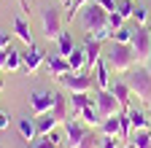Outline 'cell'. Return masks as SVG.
<instances>
[{
  "label": "cell",
  "mask_w": 151,
  "mask_h": 148,
  "mask_svg": "<svg viewBox=\"0 0 151 148\" xmlns=\"http://www.w3.org/2000/svg\"><path fill=\"white\" fill-rule=\"evenodd\" d=\"M105 57V62H108V67L113 70V73H127L129 67H135V51H132V46L129 43H113L111 41V49L103 54Z\"/></svg>",
  "instance_id": "6da1fadb"
},
{
  "label": "cell",
  "mask_w": 151,
  "mask_h": 148,
  "mask_svg": "<svg viewBox=\"0 0 151 148\" xmlns=\"http://www.w3.org/2000/svg\"><path fill=\"white\" fill-rule=\"evenodd\" d=\"M127 86L132 89V94H135L140 102H151V73L146 65H135L127 70Z\"/></svg>",
  "instance_id": "7a4b0ae2"
},
{
  "label": "cell",
  "mask_w": 151,
  "mask_h": 148,
  "mask_svg": "<svg viewBox=\"0 0 151 148\" xmlns=\"http://www.w3.org/2000/svg\"><path fill=\"white\" fill-rule=\"evenodd\" d=\"M78 22H81V27H84L86 35H94L97 30L108 27V11L100 8L97 3H86V6L78 11Z\"/></svg>",
  "instance_id": "3957f363"
},
{
  "label": "cell",
  "mask_w": 151,
  "mask_h": 148,
  "mask_svg": "<svg viewBox=\"0 0 151 148\" xmlns=\"http://www.w3.org/2000/svg\"><path fill=\"white\" fill-rule=\"evenodd\" d=\"M62 22H65V14L60 6H46L41 11V27H43V38L46 41H57L62 35Z\"/></svg>",
  "instance_id": "277c9868"
},
{
  "label": "cell",
  "mask_w": 151,
  "mask_h": 148,
  "mask_svg": "<svg viewBox=\"0 0 151 148\" xmlns=\"http://www.w3.org/2000/svg\"><path fill=\"white\" fill-rule=\"evenodd\" d=\"M57 81H60V86H65L70 94L73 92H86L89 94L92 89H97L94 86V76L89 70H76V73L70 70V73H65V76H57Z\"/></svg>",
  "instance_id": "5b68a950"
},
{
  "label": "cell",
  "mask_w": 151,
  "mask_h": 148,
  "mask_svg": "<svg viewBox=\"0 0 151 148\" xmlns=\"http://www.w3.org/2000/svg\"><path fill=\"white\" fill-rule=\"evenodd\" d=\"M94 108H97L100 119H108V116H116L122 110V102L113 97L111 89H94Z\"/></svg>",
  "instance_id": "8992f818"
},
{
  "label": "cell",
  "mask_w": 151,
  "mask_h": 148,
  "mask_svg": "<svg viewBox=\"0 0 151 148\" xmlns=\"http://www.w3.org/2000/svg\"><path fill=\"white\" fill-rule=\"evenodd\" d=\"M132 51H135V59H138V65L140 62H146L148 57H151V30L143 24V27H135V32H132Z\"/></svg>",
  "instance_id": "52a82bcc"
},
{
  "label": "cell",
  "mask_w": 151,
  "mask_h": 148,
  "mask_svg": "<svg viewBox=\"0 0 151 148\" xmlns=\"http://www.w3.org/2000/svg\"><path fill=\"white\" fill-rule=\"evenodd\" d=\"M62 127H65V148H76L89 135V127L84 121H78V119H68Z\"/></svg>",
  "instance_id": "ba28073f"
},
{
  "label": "cell",
  "mask_w": 151,
  "mask_h": 148,
  "mask_svg": "<svg viewBox=\"0 0 151 148\" xmlns=\"http://www.w3.org/2000/svg\"><path fill=\"white\" fill-rule=\"evenodd\" d=\"M57 100V92H32L30 94V113L32 116H43L54 108Z\"/></svg>",
  "instance_id": "9c48e42d"
},
{
  "label": "cell",
  "mask_w": 151,
  "mask_h": 148,
  "mask_svg": "<svg viewBox=\"0 0 151 148\" xmlns=\"http://www.w3.org/2000/svg\"><path fill=\"white\" fill-rule=\"evenodd\" d=\"M129 113V124H132V132H140V129H151V113L138 105H129L127 108Z\"/></svg>",
  "instance_id": "30bf717a"
},
{
  "label": "cell",
  "mask_w": 151,
  "mask_h": 148,
  "mask_svg": "<svg viewBox=\"0 0 151 148\" xmlns=\"http://www.w3.org/2000/svg\"><path fill=\"white\" fill-rule=\"evenodd\" d=\"M84 54H86V70L92 73L94 65H97V59L103 57V43L94 41L92 35H86V41H84Z\"/></svg>",
  "instance_id": "8fae6325"
},
{
  "label": "cell",
  "mask_w": 151,
  "mask_h": 148,
  "mask_svg": "<svg viewBox=\"0 0 151 148\" xmlns=\"http://www.w3.org/2000/svg\"><path fill=\"white\" fill-rule=\"evenodd\" d=\"M11 32H14L16 38L22 41L24 46H27V49H30V46H35L32 30H30V24H27V19H24V14H22V16H16V19H14V27H11Z\"/></svg>",
  "instance_id": "7c38bea8"
},
{
  "label": "cell",
  "mask_w": 151,
  "mask_h": 148,
  "mask_svg": "<svg viewBox=\"0 0 151 148\" xmlns=\"http://www.w3.org/2000/svg\"><path fill=\"white\" fill-rule=\"evenodd\" d=\"M92 76H94V86L97 89H111V67H108V62H105V57H100L97 59V65H94V70H92Z\"/></svg>",
  "instance_id": "4fadbf2b"
},
{
  "label": "cell",
  "mask_w": 151,
  "mask_h": 148,
  "mask_svg": "<svg viewBox=\"0 0 151 148\" xmlns=\"http://www.w3.org/2000/svg\"><path fill=\"white\" fill-rule=\"evenodd\" d=\"M22 59H24V70H27V73H35L38 67L46 62V51L38 49V46H30V51L22 54Z\"/></svg>",
  "instance_id": "5bb4252c"
},
{
  "label": "cell",
  "mask_w": 151,
  "mask_h": 148,
  "mask_svg": "<svg viewBox=\"0 0 151 148\" xmlns=\"http://www.w3.org/2000/svg\"><path fill=\"white\" fill-rule=\"evenodd\" d=\"M68 102H70V119H78L81 110H84L86 105L94 102V97H89L86 92H73V94L68 97Z\"/></svg>",
  "instance_id": "9a60e30c"
},
{
  "label": "cell",
  "mask_w": 151,
  "mask_h": 148,
  "mask_svg": "<svg viewBox=\"0 0 151 148\" xmlns=\"http://www.w3.org/2000/svg\"><path fill=\"white\" fill-rule=\"evenodd\" d=\"M111 92H113V97H116L119 102H122V108H129L132 105V89L127 86V81H113L111 84Z\"/></svg>",
  "instance_id": "2e32d148"
},
{
  "label": "cell",
  "mask_w": 151,
  "mask_h": 148,
  "mask_svg": "<svg viewBox=\"0 0 151 148\" xmlns=\"http://www.w3.org/2000/svg\"><path fill=\"white\" fill-rule=\"evenodd\" d=\"M46 67L49 73L57 78V76H65V73H70V65L65 57H60V54H51V57H46Z\"/></svg>",
  "instance_id": "e0dca14e"
},
{
  "label": "cell",
  "mask_w": 151,
  "mask_h": 148,
  "mask_svg": "<svg viewBox=\"0 0 151 148\" xmlns=\"http://www.w3.org/2000/svg\"><path fill=\"white\" fill-rule=\"evenodd\" d=\"M51 113H54V119L60 121V124H65V121L70 119V102H68V97L57 94V100H54V108H51Z\"/></svg>",
  "instance_id": "ac0fdd59"
},
{
  "label": "cell",
  "mask_w": 151,
  "mask_h": 148,
  "mask_svg": "<svg viewBox=\"0 0 151 148\" xmlns=\"http://www.w3.org/2000/svg\"><path fill=\"white\" fill-rule=\"evenodd\" d=\"M35 127H38V137H41V135L54 132V129L60 127V121H57V119H54V113L49 110V113H43V116H38V119H35Z\"/></svg>",
  "instance_id": "d6986e66"
},
{
  "label": "cell",
  "mask_w": 151,
  "mask_h": 148,
  "mask_svg": "<svg viewBox=\"0 0 151 148\" xmlns=\"http://www.w3.org/2000/svg\"><path fill=\"white\" fill-rule=\"evenodd\" d=\"M89 129H100V124H103V119H100V113H97V108H94V102L92 105H86L84 110H81V116H78Z\"/></svg>",
  "instance_id": "ffe728a7"
},
{
  "label": "cell",
  "mask_w": 151,
  "mask_h": 148,
  "mask_svg": "<svg viewBox=\"0 0 151 148\" xmlns=\"http://www.w3.org/2000/svg\"><path fill=\"white\" fill-rule=\"evenodd\" d=\"M119 132H122V127H119V113L103 119V124H100V135H105V137H119Z\"/></svg>",
  "instance_id": "44dd1931"
},
{
  "label": "cell",
  "mask_w": 151,
  "mask_h": 148,
  "mask_svg": "<svg viewBox=\"0 0 151 148\" xmlns=\"http://www.w3.org/2000/svg\"><path fill=\"white\" fill-rule=\"evenodd\" d=\"M19 135H22V140H27V143H35L38 140V127H35V121L19 119Z\"/></svg>",
  "instance_id": "7402d4cb"
},
{
  "label": "cell",
  "mask_w": 151,
  "mask_h": 148,
  "mask_svg": "<svg viewBox=\"0 0 151 148\" xmlns=\"http://www.w3.org/2000/svg\"><path fill=\"white\" fill-rule=\"evenodd\" d=\"M65 59H68V65H70L73 73L76 70H86V54H84V49H73Z\"/></svg>",
  "instance_id": "603a6c76"
},
{
  "label": "cell",
  "mask_w": 151,
  "mask_h": 148,
  "mask_svg": "<svg viewBox=\"0 0 151 148\" xmlns=\"http://www.w3.org/2000/svg\"><path fill=\"white\" fill-rule=\"evenodd\" d=\"M73 49H76V43H73V32H65V30H62V35L57 38V54H60V57H68Z\"/></svg>",
  "instance_id": "cb8c5ba5"
},
{
  "label": "cell",
  "mask_w": 151,
  "mask_h": 148,
  "mask_svg": "<svg viewBox=\"0 0 151 148\" xmlns=\"http://www.w3.org/2000/svg\"><path fill=\"white\" fill-rule=\"evenodd\" d=\"M62 145V137L57 135V132H49V135H41L35 143H32V148H60Z\"/></svg>",
  "instance_id": "d4e9b609"
},
{
  "label": "cell",
  "mask_w": 151,
  "mask_h": 148,
  "mask_svg": "<svg viewBox=\"0 0 151 148\" xmlns=\"http://www.w3.org/2000/svg\"><path fill=\"white\" fill-rule=\"evenodd\" d=\"M129 145H132V148H151V129H140V132H132Z\"/></svg>",
  "instance_id": "484cf974"
},
{
  "label": "cell",
  "mask_w": 151,
  "mask_h": 148,
  "mask_svg": "<svg viewBox=\"0 0 151 148\" xmlns=\"http://www.w3.org/2000/svg\"><path fill=\"white\" fill-rule=\"evenodd\" d=\"M22 67H24L22 54H19V51H14V49H8V57H6V67H3V70H8V73H16V70H22Z\"/></svg>",
  "instance_id": "4316f807"
},
{
  "label": "cell",
  "mask_w": 151,
  "mask_h": 148,
  "mask_svg": "<svg viewBox=\"0 0 151 148\" xmlns=\"http://www.w3.org/2000/svg\"><path fill=\"white\" fill-rule=\"evenodd\" d=\"M86 3H92V0H68V3H65V22H73Z\"/></svg>",
  "instance_id": "83f0119b"
},
{
  "label": "cell",
  "mask_w": 151,
  "mask_h": 148,
  "mask_svg": "<svg viewBox=\"0 0 151 148\" xmlns=\"http://www.w3.org/2000/svg\"><path fill=\"white\" fill-rule=\"evenodd\" d=\"M132 32H135V27L124 24V27H119L116 32L111 35V41H113V43H132Z\"/></svg>",
  "instance_id": "f1b7e54d"
},
{
  "label": "cell",
  "mask_w": 151,
  "mask_h": 148,
  "mask_svg": "<svg viewBox=\"0 0 151 148\" xmlns=\"http://www.w3.org/2000/svg\"><path fill=\"white\" fill-rule=\"evenodd\" d=\"M132 19H135V24H138V27L148 24V22H151V8H143V6H135V14H132Z\"/></svg>",
  "instance_id": "f546056e"
},
{
  "label": "cell",
  "mask_w": 151,
  "mask_h": 148,
  "mask_svg": "<svg viewBox=\"0 0 151 148\" xmlns=\"http://www.w3.org/2000/svg\"><path fill=\"white\" fill-rule=\"evenodd\" d=\"M116 11L122 14V19H132V14H135V0H122V3L116 6Z\"/></svg>",
  "instance_id": "4dcf8cb0"
},
{
  "label": "cell",
  "mask_w": 151,
  "mask_h": 148,
  "mask_svg": "<svg viewBox=\"0 0 151 148\" xmlns=\"http://www.w3.org/2000/svg\"><path fill=\"white\" fill-rule=\"evenodd\" d=\"M100 143H103V137H97V135H94L92 129H89V135H86L78 145H76V148H100Z\"/></svg>",
  "instance_id": "1f68e13d"
},
{
  "label": "cell",
  "mask_w": 151,
  "mask_h": 148,
  "mask_svg": "<svg viewBox=\"0 0 151 148\" xmlns=\"http://www.w3.org/2000/svg\"><path fill=\"white\" fill-rule=\"evenodd\" d=\"M124 24H127V22L122 19V14H119V11H111V14H108V27H111L113 32H116L119 27H124Z\"/></svg>",
  "instance_id": "d6a6232c"
},
{
  "label": "cell",
  "mask_w": 151,
  "mask_h": 148,
  "mask_svg": "<svg viewBox=\"0 0 151 148\" xmlns=\"http://www.w3.org/2000/svg\"><path fill=\"white\" fill-rule=\"evenodd\" d=\"M111 35H113V30H111V27H103V30L94 32L92 38H94V41H100V43H105V41H111Z\"/></svg>",
  "instance_id": "836d02e7"
},
{
  "label": "cell",
  "mask_w": 151,
  "mask_h": 148,
  "mask_svg": "<svg viewBox=\"0 0 151 148\" xmlns=\"http://www.w3.org/2000/svg\"><path fill=\"white\" fill-rule=\"evenodd\" d=\"M119 145H122V137H105V135H103L100 148H119Z\"/></svg>",
  "instance_id": "e575fe53"
},
{
  "label": "cell",
  "mask_w": 151,
  "mask_h": 148,
  "mask_svg": "<svg viewBox=\"0 0 151 148\" xmlns=\"http://www.w3.org/2000/svg\"><path fill=\"white\" fill-rule=\"evenodd\" d=\"M94 3H97L100 8H105L108 14H111V11H116V0H94Z\"/></svg>",
  "instance_id": "d590c367"
},
{
  "label": "cell",
  "mask_w": 151,
  "mask_h": 148,
  "mask_svg": "<svg viewBox=\"0 0 151 148\" xmlns=\"http://www.w3.org/2000/svg\"><path fill=\"white\" fill-rule=\"evenodd\" d=\"M8 43H11V32L0 30V49H8Z\"/></svg>",
  "instance_id": "8d00e7d4"
},
{
  "label": "cell",
  "mask_w": 151,
  "mask_h": 148,
  "mask_svg": "<svg viewBox=\"0 0 151 148\" xmlns=\"http://www.w3.org/2000/svg\"><path fill=\"white\" fill-rule=\"evenodd\" d=\"M8 124H11V116L0 110V132H6V129H8Z\"/></svg>",
  "instance_id": "74e56055"
},
{
  "label": "cell",
  "mask_w": 151,
  "mask_h": 148,
  "mask_svg": "<svg viewBox=\"0 0 151 148\" xmlns=\"http://www.w3.org/2000/svg\"><path fill=\"white\" fill-rule=\"evenodd\" d=\"M6 57H8V49H0V70L6 67Z\"/></svg>",
  "instance_id": "f35d334b"
},
{
  "label": "cell",
  "mask_w": 151,
  "mask_h": 148,
  "mask_svg": "<svg viewBox=\"0 0 151 148\" xmlns=\"http://www.w3.org/2000/svg\"><path fill=\"white\" fill-rule=\"evenodd\" d=\"M19 6H22V14H30V6H27V0H19Z\"/></svg>",
  "instance_id": "ab89813d"
},
{
  "label": "cell",
  "mask_w": 151,
  "mask_h": 148,
  "mask_svg": "<svg viewBox=\"0 0 151 148\" xmlns=\"http://www.w3.org/2000/svg\"><path fill=\"white\" fill-rule=\"evenodd\" d=\"M143 65H146V67H148V73H151V57H148V59H146Z\"/></svg>",
  "instance_id": "60d3db41"
},
{
  "label": "cell",
  "mask_w": 151,
  "mask_h": 148,
  "mask_svg": "<svg viewBox=\"0 0 151 148\" xmlns=\"http://www.w3.org/2000/svg\"><path fill=\"white\" fill-rule=\"evenodd\" d=\"M6 89V81H3V76H0V92H3Z\"/></svg>",
  "instance_id": "b9f144b4"
},
{
  "label": "cell",
  "mask_w": 151,
  "mask_h": 148,
  "mask_svg": "<svg viewBox=\"0 0 151 148\" xmlns=\"http://www.w3.org/2000/svg\"><path fill=\"white\" fill-rule=\"evenodd\" d=\"M148 105H151V102H148ZM148 113H151V108H148Z\"/></svg>",
  "instance_id": "7bdbcfd3"
},
{
  "label": "cell",
  "mask_w": 151,
  "mask_h": 148,
  "mask_svg": "<svg viewBox=\"0 0 151 148\" xmlns=\"http://www.w3.org/2000/svg\"><path fill=\"white\" fill-rule=\"evenodd\" d=\"M65 3H68V0H65Z\"/></svg>",
  "instance_id": "ee69618b"
},
{
  "label": "cell",
  "mask_w": 151,
  "mask_h": 148,
  "mask_svg": "<svg viewBox=\"0 0 151 148\" xmlns=\"http://www.w3.org/2000/svg\"><path fill=\"white\" fill-rule=\"evenodd\" d=\"M62 3H65V0H62Z\"/></svg>",
  "instance_id": "f6af8a7d"
},
{
  "label": "cell",
  "mask_w": 151,
  "mask_h": 148,
  "mask_svg": "<svg viewBox=\"0 0 151 148\" xmlns=\"http://www.w3.org/2000/svg\"><path fill=\"white\" fill-rule=\"evenodd\" d=\"M129 148H132V145H129Z\"/></svg>",
  "instance_id": "bcb514c9"
}]
</instances>
